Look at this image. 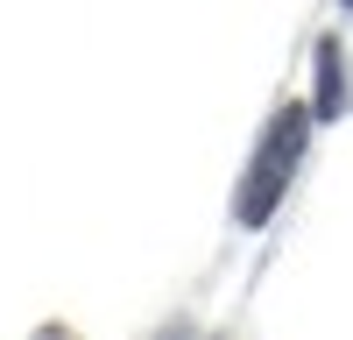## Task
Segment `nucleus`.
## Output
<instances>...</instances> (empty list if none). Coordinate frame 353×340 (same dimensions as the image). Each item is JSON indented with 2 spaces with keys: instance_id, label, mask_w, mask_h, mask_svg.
<instances>
[{
  "instance_id": "nucleus-1",
  "label": "nucleus",
  "mask_w": 353,
  "mask_h": 340,
  "mask_svg": "<svg viewBox=\"0 0 353 340\" xmlns=\"http://www.w3.org/2000/svg\"><path fill=\"white\" fill-rule=\"evenodd\" d=\"M297 156H304V106H283L276 113V128L261 135V149H254V170H248V185H241V227H261L276 213V198H283V185H290V170H297Z\"/></svg>"
},
{
  "instance_id": "nucleus-2",
  "label": "nucleus",
  "mask_w": 353,
  "mask_h": 340,
  "mask_svg": "<svg viewBox=\"0 0 353 340\" xmlns=\"http://www.w3.org/2000/svg\"><path fill=\"white\" fill-rule=\"evenodd\" d=\"M346 78H339V43H318V113H339Z\"/></svg>"
},
{
  "instance_id": "nucleus-3",
  "label": "nucleus",
  "mask_w": 353,
  "mask_h": 340,
  "mask_svg": "<svg viewBox=\"0 0 353 340\" xmlns=\"http://www.w3.org/2000/svg\"><path fill=\"white\" fill-rule=\"evenodd\" d=\"M346 8H353V0H346Z\"/></svg>"
}]
</instances>
